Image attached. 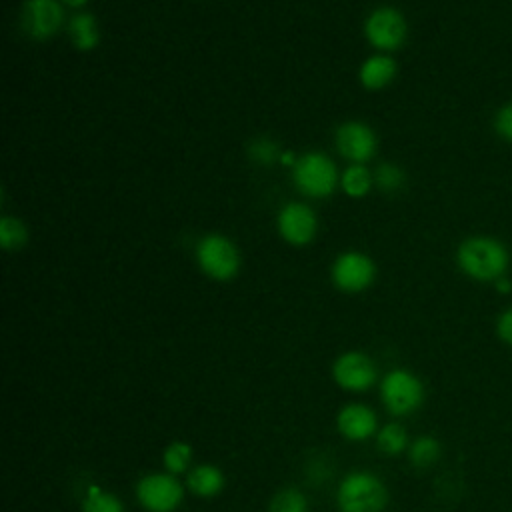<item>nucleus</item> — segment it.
<instances>
[{"instance_id":"obj_14","label":"nucleus","mask_w":512,"mask_h":512,"mask_svg":"<svg viewBox=\"0 0 512 512\" xmlns=\"http://www.w3.org/2000/svg\"><path fill=\"white\" fill-rule=\"evenodd\" d=\"M224 486H226V476L216 464L204 462L188 470L186 488L198 498H214L224 490Z\"/></svg>"},{"instance_id":"obj_20","label":"nucleus","mask_w":512,"mask_h":512,"mask_svg":"<svg viewBox=\"0 0 512 512\" xmlns=\"http://www.w3.org/2000/svg\"><path fill=\"white\" fill-rule=\"evenodd\" d=\"M192 446L184 440H176V442H170L164 452H162V464L166 468V472L178 476L182 472H186L192 464Z\"/></svg>"},{"instance_id":"obj_29","label":"nucleus","mask_w":512,"mask_h":512,"mask_svg":"<svg viewBox=\"0 0 512 512\" xmlns=\"http://www.w3.org/2000/svg\"><path fill=\"white\" fill-rule=\"evenodd\" d=\"M66 6H70V8H82L88 0H62Z\"/></svg>"},{"instance_id":"obj_28","label":"nucleus","mask_w":512,"mask_h":512,"mask_svg":"<svg viewBox=\"0 0 512 512\" xmlns=\"http://www.w3.org/2000/svg\"><path fill=\"white\" fill-rule=\"evenodd\" d=\"M496 288H498L500 292H510V290H512V282H510V280H506V278L502 276V278H498V280H496Z\"/></svg>"},{"instance_id":"obj_17","label":"nucleus","mask_w":512,"mask_h":512,"mask_svg":"<svg viewBox=\"0 0 512 512\" xmlns=\"http://www.w3.org/2000/svg\"><path fill=\"white\" fill-rule=\"evenodd\" d=\"M374 184V174L364 164H350L340 176V188L350 198H364Z\"/></svg>"},{"instance_id":"obj_16","label":"nucleus","mask_w":512,"mask_h":512,"mask_svg":"<svg viewBox=\"0 0 512 512\" xmlns=\"http://www.w3.org/2000/svg\"><path fill=\"white\" fill-rule=\"evenodd\" d=\"M68 36L76 50L88 52L98 46L100 42V30L98 22L90 12H78L68 22Z\"/></svg>"},{"instance_id":"obj_15","label":"nucleus","mask_w":512,"mask_h":512,"mask_svg":"<svg viewBox=\"0 0 512 512\" xmlns=\"http://www.w3.org/2000/svg\"><path fill=\"white\" fill-rule=\"evenodd\" d=\"M396 70L398 66L394 58L386 54H374L362 62L358 70V78L366 90H382L394 80Z\"/></svg>"},{"instance_id":"obj_9","label":"nucleus","mask_w":512,"mask_h":512,"mask_svg":"<svg viewBox=\"0 0 512 512\" xmlns=\"http://www.w3.org/2000/svg\"><path fill=\"white\" fill-rule=\"evenodd\" d=\"M332 380L348 392H364L372 388L378 380V370L374 360L360 352L348 350L342 352L332 364Z\"/></svg>"},{"instance_id":"obj_1","label":"nucleus","mask_w":512,"mask_h":512,"mask_svg":"<svg viewBox=\"0 0 512 512\" xmlns=\"http://www.w3.org/2000/svg\"><path fill=\"white\" fill-rule=\"evenodd\" d=\"M458 268L472 280L496 282L510 264L506 246L490 236H470L456 250Z\"/></svg>"},{"instance_id":"obj_7","label":"nucleus","mask_w":512,"mask_h":512,"mask_svg":"<svg viewBox=\"0 0 512 512\" xmlns=\"http://www.w3.org/2000/svg\"><path fill=\"white\" fill-rule=\"evenodd\" d=\"M408 34V24L404 14L394 6L374 8L364 22L366 40L384 52L396 50L404 44Z\"/></svg>"},{"instance_id":"obj_19","label":"nucleus","mask_w":512,"mask_h":512,"mask_svg":"<svg viewBox=\"0 0 512 512\" xmlns=\"http://www.w3.org/2000/svg\"><path fill=\"white\" fill-rule=\"evenodd\" d=\"M28 242V230L24 222L16 216H2L0 218V244L6 252H18Z\"/></svg>"},{"instance_id":"obj_10","label":"nucleus","mask_w":512,"mask_h":512,"mask_svg":"<svg viewBox=\"0 0 512 512\" xmlns=\"http://www.w3.org/2000/svg\"><path fill=\"white\" fill-rule=\"evenodd\" d=\"M64 24V10L58 0H26L22 6L24 32L42 42L58 34Z\"/></svg>"},{"instance_id":"obj_5","label":"nucleus","mask_w":512,"mask_h":512,"mask_svg":"<svg viewBox=\"0 0 512 512\" xmlns=\"http://www.w3.org/2000/svg\"><path fill=\"white\" fill-rule=\"evenodd\" d=\"M422 380L404 368H394L386 372L380 380V400L392 416H408L416 412L424 402Z\"/></svg>"},{"instance_id":"obj_13","label":"nucleus","mask_w":512,"mask_h":512,"mask_svg":"<svg viewBox=\"0 0 512 512\" xmlns=\"http://www.w3.org/2000/svg\"><path fill=\"white\" fill-rule=\"evenodd\" d=\"M338 432L350 442H364L378 432L376 412L362 402H350L336 414Z\"/></svg>"},{"instance_id":"obj_26","label":"nucleus","mask_w":512,"mask_h":512,"mask_svg":"<svg viewBox=\"0 0 512 512\" xmlns=\"http://www.w3.org/2000/svg\"><path fill=\"white\" fill-rule=\"evenodd\" d=\"M494 130L500 138L512 142V102L504 104L494 116Z\"/></svg>"},{"instance_id":"obj_6","label":"nucleus","mask_w":512,"mask_h":512,"mask_svg":"<svg viewBox=\"0 0 512 512\" xmlns=\"http://www.w3.org/2000/svg\"><path fill=\"white\" fill-rule=\"evenodd\" d=\"M136 500L146 512H176L184 500V486L170 472H150L138 480Z\"/></svg>"},{"instance_id":"obj_18","label":"nucleus","mask_w":512,"mask_h":512,"mask_svg":"<svg viewBox=\"0 0 512 512\" xmlns=\"http://www.w3.org/2000/svg\"><path fill=\"white\" fill-rule=\"evenodd\" d=\"M376 448L386 456L402 454L408 448L406 428L398 422H388L376 432Z\"/></svg>"},{"instance_id":"obj_23","label":"nucleus","mask_w":512,"mask_h":512,"mask_svg":"<svg viewBox=\"0 0 512 512\" xmlns=\"http://www.w3.org/2000/svg\"><path fill=\"white\" fill-rule=\"evenodd\" d=\"M268 512H308V500L298 488H282L270 498Z\"/></svg>"},{"instance_id":"obj_3","label":"nucleus","mask_w":512,"mask_h":512,"mask_svg":"<svg viewBox=\"0 0 512 512\" xmlns=\"http://www.w3.org/2000/svg\"><path fill=\"white\" fill-rule=\"evenodd\" d=\"M292 180L298 192L308 198H326L340 184L336 164L318 150L298 156L296 164L292 166Z\"/></svg>"},{"instance_id":"obj_2","label":"nucleus","mask_w":512,"mask_h":512,"mask_svg":"<svg viewBox=\"0 0 512 512\" xmlns=\"http://www.w3.org/2000/svg\"><path fill=\"white\" fill-rule=\"evenodd\" d=\"M336 506L340 512H384L388 506V488L374 472L354 470L340 480Z\"/></svg>"},{"instance_id":"obj_4","label":"nucleus","mask_w":512,"mask_h":512,"mask_svg":"<svg viewBox=\"0 0 512 512\" xmlns=\"http://www.w3.org/2000/svg\"><path fill=\"white\" fill-rule=\"evenodd\" d=\"M194 254L200 270L216 282H228L240 272V252L224 234L202 236Z\"/></svg>"},{"instance_id":"obj_25","label":"nucleus","mask_w":512,"mask_h":512,"mask_svg":"<svg viewBox=\"0 0 512 512\" xmlns=\"http://www.w3.org/2000/svg\"><path fill=\"white\" fill-rule=\"evenodd\" d=\"M248 156L256 162V164H262V166H270L274 162H280V156H282V150L278 148V144L266 136H260V138H254L248 146Z\"/></svg>"},{"instance_id":"obj_24","label":"nucleus","mask_w":512,"mask_h":512,"mask_svg":"<svg viewBox=\"0 0 512 512\" xmlns=\"http://www.w3.org/2000/svg\"><path fill=\"white\" fill-rule=\"evenodd\" d=\"M374 184L386 194L400 192L406 184V172L394 162H384L374 172Z\"/></svg>"},{"instance_id":"obj_12","label":"nucleus","mask_w":512,"mask_h":512,"mask_svg":"<svg viewBox=\"0 0 512 512\" xmlns=\"http://www.w3.org/2000/svg\"><path fill=\"white\" fill-rule=\"evenodd\" d=\"M334 138H336L338 152L344 158L352 160V164H364L376 154V148H378L376 132L360 120L342 122Z\"/></svg>"},{"instance_id":"obj_11","label":"nucleus","mask_w":512,"mask_h":512,"mask_svg":"<svg viewBox=\"0 0 512 512\" xmlns=\"http://www.w3.org/2000/svg\"><path fill=\"white\" fill-rule=\"evenodd\" d=\"M276 226L280 236L292 246H304L314 240L318 230V218L314 210L304 202H288L280 208Z\"/></svg>"},{"instance_id":"obj_22","label":"nucleus","mask_w":512,"mask_h":512,"mask_svg":"<svg viewBox=\"0 0 512 512\" xmlns=\"http://www.w3.org/2000/svg\"><path fill=\"white\" fill-rule=\"evenodd\" d=\"M440 458V442L434 436H420L408 446V460L416 468H428Z\"/></svg>"},{"instance_id":"obj_21","label":"nucleus","mask_w":512,"mask_h":512,"mask_svg":"<svg viewBox=\"0 0 512 512\" xmlns=\"http://www.w3.org/2000/svg\"><path fill=\"white\" fill-rule=\"evenodd\" d=\"M82 512H126V510L122 500L116 494L102 490L100 486H90L82 498Z\"/></svg>"},{"instance_id":"obj_8","label":"nucleus","mask_w":512,"mask_h":512,"mask_svg":"<svg viewBox=\"0 0 512 512\" xmlns=\"http://www.w3.org/2000/svg\"><path fill=\"white\" fill-rule=\"evenodd\" d=\"M330 278L338 290L348 294H358L368 286H372L376 278V264L368 254L358 250H348L334 260Z\"/></svg>"},{"instance_id":"obj_27","label":"nucleus","mask_w":512,"mask_h":512,"mask_svg":"<svg viewBox=\"0 0 512 512\" xmlns=\"http://www.w3.org/2000/svg\"><path fill=\"white\" fill-rule=\"evenodd\" d=\"M496 334H498V338H500L504 344L512 346V306L506 308V310L498 316V320H496Z\"/></svg>"}]
</instances>
